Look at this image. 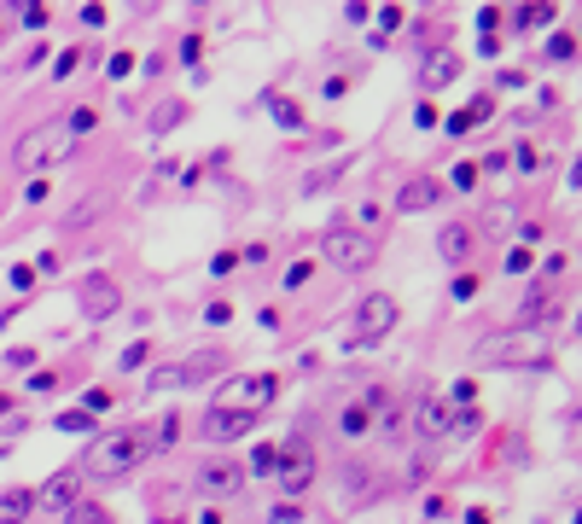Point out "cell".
Returning <instances> with one entry per match:
<instances>
[{
    "label": "cell",
    "mask_w": 582,
    "mask_h": 524,
    "mask_svg": "<svg viewBox=\"0 0 582 524\" xmlns=\"http://www.w3.org/2000/svg\"><path fill=\"white\" fill-rule=\"evenodd\" d=\"M454 77H461V59L454 53H431L425 59V87H449Z\"/></svg>",
    "instance_id": "obj_19"
},
{
    "label": "cell",
    "mask_w": 582,
    "mask_h": 524,
    "mask_svg": "<svg viewBox=\"0 0 582 524\" xmlns=\"http://www.w3.org/2000/svg\"><path fill=\"white\" fill-rule=\"evenodd\" d=\"M76 490H82V472H53V478L35 490V507H47V513H70V507H76Z\"/></svg>",
    "instance_id": "obj_14"
},
{
    "label": "cell",
    "mask_w": 582,
    "mask_h": 524,
    "mask_svg": "<svg viewBox=\"0 0 582 524\" xmlns=\"http://www.w3.org/2000/svg\"><path fill=\"white\" fill-rule=\"evenodd\" d=\"M379 402H385V396H367V402H350V408H344V420H338L344 437H362L367 426H373V408H379Z\"/></svg>",
    "instance_id": "obj_18"
},
{
    "label": "cell",
    "mask_w": 582,
    "mask_h": 524,
    "mask_svg": "<svg viewBox=\"0 0 582 524\" xmlns=\"http://www.w3.org/2000/svg\"><path fill=\"white\" fill-rule=\"evenodd\" d=\"M560 315V280H542L518 297V327H548Z\"/></svg>",
    "instance_id": "obj_10"
},
{
    "label": "cell",
    "mask_w": 582,
    "mask_h": 524,
    "mask_svg": "<svg viewBox=\"0 0 582 524\" xmlns=\"http://www.w3.org/2000/svg\"><path fill=\"white\" fill-rule=\"evenodd\" d=\"M437 198H443L437 175H414V181H402V193H396V210H402V216H419V210H431Z\"/></svg>",
    "instance_id": "obj_15"
},
{
    "label": "cell",
    "mask_w": 582,
    "mask_h": 524,
    "mask_svg": "<svg viewBox=\"0 0 582 524\" xmlns=\"http://www.w3.org/2000/svg\"><path fill=\"white\" fill-rule=\"evenodd\" d=\"M454 186H478V164H461V169H454Z\"/></svg>",
    "instance_id": "obj_34"
},
{
    "label": "cell",
    "mask_w": 582,
    "mask_h": 524,
    "mask_svg": "<svg viewBox=\"0 0 582 524\" xmlns=\"http://www.w3.org/2000/svg\"><path fill=\"white\" fill-rule=\"evenodd\" d=\"M198 490L216 495V501H228V495L245 490V466H239V460H228V455H210L204 466H198Z\"/></svg>",
    "instance_id": "obj_9"
},
{
    "label": "cell",
    "mask_w": 582,
    "mask_h": 524,
    "mask_svg": "<svg viewBox=\"0 0 582 524\" xmlns=\"http://www.w3.org/2000/svg\"><path fill=\"white\" fill-rule=\"evenodd\" d=\"M472 228H461V221H449V228H443L437 233V251H443V262H466V257H472Z\"/></svg>",
    "instance_id": "obj_16"
},
{
    "label": "cell",
    "mask_w": 582,
    "mask_h": 524,
    "mask_svg": "<svg viewBox=\"0 0 582 524\" xmlns=\"http://www.w3.org/2000/svg\"><path fill=\"white\" fill-rule=\"evenodd\" d=\"M553 18V6H548V0H536V6H524V23H548Z\"/></svg>",
    "instance_id": "obj_31"
},
{
    "label": "cell",
    "mask_w": 582,
    "mask_h": 524,
    "mask_svg": "<svg viewBox=\"0 0 582 524\" xmlns=\"http://www.w3.org/2000/svg\"><path fill=\"white\" fill-rule=\"evenodd\" d=\"M407 420H414L419 437H443L454 426V402L449 396H419V402H407Z\"/></svg>",
    "instance_id": "obj_12"
},
{
    "label": "cell",
    "mask_w": 582,
    "mask_h": 524,
    "mask_svg": "<svg viewBox=\"0 0 582 524\" xmlns=\"http://www.w3.org/2000/svg\"><path fill=\"white\" fill-rule=\"evenodd\" d=\"M396 315H402V309H396V297H385V292L362 297V303H355V321H350V332H344V344H350V349H362V344H379V339H385V332L396 327Z\"/></svg>",
    "instance_id": "obj_4"
},
{
    "label": "cell",
    "mask_w": 582,
    "mask_h": 524,
    "mask_svg": "<svg viewBox=\"0 0 582 524\" xmlns=\"http://www.w3.org/2000/svg\"><path fill=\"white\" fill-rule=\"evenodd\" d=\"M320 257L338 274H362L367 262H373V233L367 228H332L327 239H320Z\"/></svg>",
    "instance_id": "obj_5"
},
{
    "label": "cell",
    "mask_w": 582,
    "mask_h": 524,
    "mask_svg": "<svg viewBox=\"0 0 582 524\" xmlns=\"http://www.w3.org/2000/svg\"><path fill=\"white\" fill-rule=\"evenodd\" d=\"M146 455H152V431H111V437H99V443H88V455H82L76 472L122 478V472H134Z\"/></svg>",
    "instance_id": "obj_2"
},
{
    "label": "cell",
    "mask_w": 582,
    "mask_h": 524,
    "mask_svg": "<svg viewBox=\"0 0 582 524\" xmlns=\"http://www.w3.org/2000/svg\"><path fill=\"white\" fill-rule=\"evenodd\" d=\"M478 367H542L548 361V332L542 327H513V332H489L472 349Z\"/></svg>",
    "instance_id": "obj_1"
},
{
    "label": "cell",
    "mask_w": 582,
    "mask_h": 524,
    "mask_svg": "<svg viewBox=\"0 0 582 524\" xmlns=\"http://www.w3.org/2000/svg\"><path fill=\"white\" fill-rule=\"evenodd\" d=\"M117 309H122L117 280H111V274H88V280H82V315L88 321H111Z\"/></svg>",
    "instance_id": "obj_11"
},
{
    "label": "cell",
    "mask_w": 582,
    "mask_h": 524,
    "mask_svg": "<svg viewBox=\"0 0 582 524\" xmlns=\"http://www.w3.org/2000/svg\"><path fill=\"white\" fill-rule=\"evenodd\" d=\"M454 297H461V303H466V297H478V280H472V274H454Z\"/></svg>",
    "instance_id": "obj_30"
},
{
    "label": "cell",
    "mask_w": 582,
    "mask_h": 524,
    "mask_svg": "<svg viewBox=\"0 0 582 524\" xmlns=\"http://www.w3.org/2000/svg\"><path fill=\"white\" fill-rule=\"evenodd\" d=\"M82 402H88V414H105V408H111V396H105V391H88Z\"/></svg>",
    "instance_id": "obj_33"
},
{
    "label": "cell",
    "mask_w": 582,
    "mask_h": 524,
    "mask_svg": "<svg viewBox=\"0 0 582 524\" xmlns=\"http://www.w3.org/2000/svg\"><path fill=\"white\" fill-rule=\"evenodd\" d=\"M274 483H280V495H303L309 483H315V448H309V443H286V448H280Z\"/></svg>",
    "instance_id": "obj_8"
},
{
    "label": "cell",
    "mask_w": 582,
    "mask_h": 524,
    "mask_svg": "<svg viewBox=\"0 0 582 524\" xmlns=\"http://www.w3.org/2000/svg\"><path fill=\"white\" fill-rule=\"evenodd\" d=\"M548 53H553V59H571V53H577V41H571V35H553Z\"/></svg>",
    "instance_id": "obj_32"
},
{
    "label": "cell",
    "mask_w": 582,
    "mask_h": 524,
    "mask_svg": "<svg viewBox=\"0 0 582 524\" xmlns=\"http://www.w3.org/2000/svg\"><path fill=\"white\" fill-rule=\"evenodd\" d=\"M94 122H99V117L82 105V111H70V117H65V134H70V140H82V134H94Z\"/></svg>",
    "instance_id": "obj_21"
},
{
    "label": "cell",
    "mask_w": 582,
    "mask_h": 524,
    "mask_svg": "<svg viewBox=\"0 0 582 524\" xmlns=\"http://www.w3.org/2000/svg\"><path fill=\"white\" fill-rule=\"evenodd\" d=\"M6 367H18V373H35V349H30V344L6 349Z\"/></svg>",
    "instance_id": "obj_24"
},
{
    "label": "cell",
    "mask_w": 582,
    "mask_h": 524,
    "mask_svg": "<svg viewBox=\"0 0 582 524\" xmlns=\"http://www.w3.org/2000/svg\"><path fill=\"white\" fill-rule=\"evenodd\" d=\"M233 268H239V257H233V251H216V257H210V274H233Z\"/></svg>",
    "instance_id": "obj_28"
},
{
    "label": "cell",
    "mask_w": 582,
    "mask_h": 524,
    "mask_svg": "<svg viewBox=\"0 0 582 524\" xmlns=\"http://www.w3.org/2000/svg\"><path fill=\"white\" fill-rule=\"evenodd\" d=\"M53 426H58V431H88V426H94V414H88V408H76V414H58Z\"/></svg>",
    "instance_id": "obj_23"
},
{
    "label": "cell",
    "mask_w": 582,
    "mask_h": 524,
    "mask_svg": "<svg viewBox=\"0 0 582 524\" xmlns=\"http://www.w3.org/2000/svg\"><path fill=\"white\" fill-rule=\"evenodd\" d=\"M70 519H76V524H111L105 513H99V507L94 501H76V507H70Z\"/></svg>",
    "instance_id": "obj_25"
},
{
    "label": "cell",
    "mask_w": 582,
    "mask_h": 524,
    "mask_svg": "<svg viewBox=\"0 0 582 524\" xmlns=\"http://www.w3.org/2000/svg\"><path fill=\"white\" fill-rule=\"evenodd\" d=\"M35 513V490H6L0 495V524H23Z\"/></svg>",
    "instance_id": "obj_17"
},
{
    "label": "cell",
    "mask_w": 582,
    "mask_h": 524,
    "mask_svg": "<svg viewBox=\"0 0 582 524\" xmlns=\"http://www.w3.org/2000/svg\"><path fill=\"white\" fill-rule=\"evenodd\" d=\"M501 268H506V274H530V251H506Z\"/></svg>",
    "instance_id": "obj_29"
},
{
    "label": "cell",
    "mask_w": 582,
    "mask_h": 524,
    "mask_svg": "<svg viewBox=\"0 0 582 524\" xmlns=\"http://www.w3.org/2000/svg\"><path fill=\"white\" fill-rule=\"evenodd\" d=\"M251 426H256L251 408H210L204 414V437L210 443H233V437H245Z\"/></svg>",
    "instance_id": "obj_13"
},
{
    "label": "cell",
    "mask_w": 582,
    "mask_h": 524,
    "mask_svg": "<svg viewBox=\"0 0 582 524\" xmlns=\"http://www.w3.org/2000/svg\"><path fill=\"white\" fill-rule=\"evenodd\" d=\"M274 396H280V373H239V379H228L216 391V408H251V414H263Z\"/></svg>",
    "instance_id": "obj_6"
},
{
    "label": "cell",
    "mask_w": 582,
    "mask_h": 524,
    "mask_svg": "<svg viewBox=\"0 0 582 524\" xmlns=\"http://www.w3.org/2000/svg\"><path fill=\"white\" fill-rule=\"evenodd\" d=\"M221 349H198V361H169V367H157L152 379H146V391H181V384H198L204 373H216L221 367Z\"/></svg>",
    "instance_id": "obj_7"
},
{
    "label": "cell",
    "mask_w": 582,
    "mask_h": 524,
    "mask_svg": "<svg viewBox=\"0 0 582 524\" xmlns=\"http://www.w3.org/2000/svg\"><path fill=\"white\" fill-rule=\"evenodd\" d=\"M274 117H280V129H303V122H297V105H291V99H280Z\"/></svg>",
    "instance_id": "obj_27"
},
{
    "label": "cell",
    "mask_w": 582,
    "mask_h": 524,
    "mask_svg": "<svg viewBox=\"0 0 582 524\" xmlns=\"http://www.w3.org/2000/svg\"><path fill=\"white\" fill-rule=\"evenodd\" d=\"M6 408H12V396H0V414H6Z\"/></svg>",
    "instance_id": "obj_35"
},
{
    "label": "cell",
    "mask_w": 582,
    "mask_h": 524,
    "mask_svg": "<svg viewBox=\"0 0 582 524\" xmlns=\"http://www.w3.org/2000/svg\"><path fill=\"white\" fill-rule=\"evenodd\" d=\"M274 466H280V443H263L251 455V472H263V478H274Z\"/></svg>",
    "instance_id": "obj_22"
},
{
    "label": "cell",
    "mask_w": 582,
    "mask_h": 524,
    "mask_svg": "<svg viewBox=\"0 0 582 524\" xmlns=\"http://www.w3.org/2000/svg\"><path fill=\"white\" fill-rule=\"evenodd\" d=\"M76 152V140L65 134V122H41V129H30L18 146H12V164L18 169H41V164H58V158Z\"/></svg>",
    "instance_id": "obj_3"
},
{
    "label": "cell",
    "mask_w": 582,
    "mask_h": 524,
    "mask_svg": "<svg viewBox=\"0 0 582 524\" xmlns=\"http://www.w3.org/2000/svg\"><path fill=\"white\" fill-rule=\"evenodd\" d=\"M181 111H187V105H181V99H169V105H157V117H152V134H169V129H175V122H181Z\"/></svg>",
    "instance_id": "obj_20"
},
{
    "label": "cell",
    "mask_w": 582,
    "mask_h": 524,
    "mask_svg": "<svg viewBox=\"0 0 582 524\" xmlns=\"http://www.w3.org/2000/svg\"><path fill=\"white\" fill-rule=\"evenodd\" d=\"M140 361H146V344H129V349H122V356H117V367H122V373H134V367H140Z\"/></svg>",
    "instance_id": "obj_26"
}]
</instances>
